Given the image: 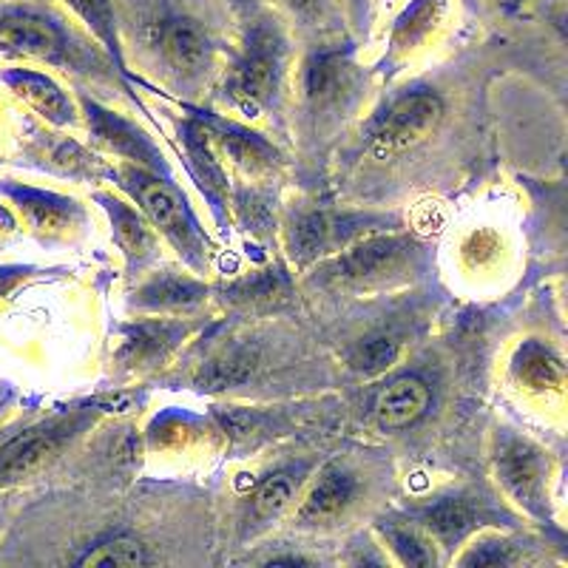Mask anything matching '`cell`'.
I'll return each instance as SVG.
<instances>
[{"mask_svg":"<svg viewBox=\"0 0 568 568\" xmlns=\"http://www.w3.org/2000/svg\"><path fill=\"white\" fill-rule=\"evenodd\" d=\"M344 7H347V18L355 32H367L369 20H373V0H344Z\"/></svg>","mask_w":568,"mask_h":568,"instance_id":"33","label":"cell"},{"mask_svg":"<svg viewBox=\"0 0 568 568\" xmlns=\"http://www.w3.org/2000/svg\"><path fill=\"white\" fill-rule=\"evenodd\" d=\"M497 471L506 489L515 495L520 506L531 511L542 509L546 495V458L537 446L520 438H506L497 453Z\"/></svg>","mask_w":568,"mask_h":568,"instance_id":"9","label":"cell"},{"mask_svg":"<svg viewBox=\"0 0 568 568\" xmlns=\"http://www.w3.org/2000/svg\"><path fill=\"white\" fill-rule=\"evenodd\" d=\"M271 562H291V566H296V562H307L304 557H273Z\"/></svg>","mask_w":568,"mask_h":568,"instance_id":"36","label":"cell"},{"mask_svg":"<svg viewBox=\"0 0 568 568\" xmlns=\"http://www.w3.org/2000/svg\"><path fill=\"white\" fill-rule=\"evenodd\" d=\"M0 52L54 65H78L83 58L58 18L29 7H0Z\"/></svg>","mask_w":568,"mask_h":568,"instance_id":"3","label":"cell"},{"mask_svg":"<svg viewBox=\"0 0 568 568\" xmlns=\"http://www.w3.org/2000/svg\"><path fill=\"white\" fill-rule=\"evenodd\" d=\"M446 3L449 0H409L393 23L384 65L400 63L404 58L418 52L420 45L433 38L435 29L440 27V20L446 14Z\"/></svg>","mask_w":568,"mask_h":568,"instance_id":"11","label":"cell"},{"mask_svg":"<svg viewBox=\"0 0 568 568\" xmlns=\"http://www.w3.org/2000/svg\"><path fill=\"white\" fill-rule=\"evenodd\" d=\"M384 3H389V0H384Z\"/></svg>","mask_w":568,"mask_h":568,"instance_id":"37","label":"cell"},{"mask_svg":"<svg viewBox=\"0 0 568 568\" xmlns=\"http://www.w3.org/2000/svg\"><path fill=\"white\" fill-rule=\"evenodd\" d=\"M202 296H205V287H202V284L180 276H162L142 291L140 302L145 304V307H151V311H180V307L196 304Z\"/></svg>","mask_w":568,"mask_h":568,"instance_id":"22","label":"cell"},{"mask_svg":"<svg viewBox=\"0 0 568 568\" xmlns=\"http://www.w3.org/2000/svg\"><path fill=\"white\" fill-rule=\"evenodd\" d=\"M0 191L18 205L23 222L43 240L69 236L83 222V211L78 207V202L65 200V196L38 191V187L29 185H12V182H3Z\"/></svg>","mask_w":568,"mask_h":568,"instance_id":"8","label":"cell"},{"mask_svg":"<svg viewBox=\"0 0 568 568\" xmlns=\"http://www.w3.org/2000/svg\"><path fill=\"white\" fill-rule=\"evenodd\" d=\"M78 562L80 566H145L151 562V557L145 546L131 537H114V540H105L85 551Z\"/></svg>","mask_w":568,"mask_h":568,"instance_id":"25","label":"cell"},{"mask_svg":"<svg viewBox=\"0 0 568 568\" xmlns=\"http://www.w3.org/2000/svg\"><path fill=\"white\" fill-rule=\"evenodd\" d=\"M511 555L506 551V546L500 542H486L480 549H475L471 555L464 557V566H500V562H509Z\"/></svg>","mask_w":568,"mask_h":568,"instance_id":"31","label":"cell"},{"mask_svg":"<svg viewBox=\"0 0 568 568\" xmlns=\"http://www.w3.org/2000/svg\"><path fill=\"white\" fill-rule=\"evenodd\" d=\"M83 109L89 114V129L91 134L98 136V142H103L105 149H111L114 154H123L129 160L142 162V165H156V154L149 145V140L114 111L103 109L94 100L83 98Z\"/></svg>","mask_w":568,"mask_h":568,"instance_id":"12","label":"cell"},{"mask_svg":"<svg viewBox=\"0 0 568 568\" xmlns=\"http://www.w3.org/2000/svg\"><path fill=\"white\" fill-rule=\"evenodd\" d=\"M145 38L154 49L156 58L169 65L180 80H200L213 69L216 58V43L211 32L191 14L162 12L149 18L145 23Z\"/></svg>","mask_w":568,"mask_h":568,"instance_id":"4","label":"cell"},{"mask_svg":"<svg viewBox=\"0 0 568 568\" xmlns=\"http://www.w3.org/2000/svg\"><path fill=\"white\" fill-rule=\"evenodd\" d=\"M495 251H497V240H495V236H491V233H486V231L471 233V240L464 245L466 258H471V262H478V265H480V262H486V258H489V256H495Z\"/></svg>","mask_w":568,"mask_h":568,"instance_id":"32","label":"cell"},{"mask_svg":"<svg viewBox=\"0 0 568 568\" xmlns=\"http://www.w3.org/2000/svg\"><path fill=\"white\" fill-rule=\"evenodd\" d=\"M278 3H282L284 14L291 18L293 27L302 29L304 34L322 38V34L336 27V0H278Z\"/></svg>","mask_w":568,"mask_h":568,"instance_id":"24","label":"cell"},{"mask_svg":"<svg viewBox=\"0 0 568 568\" xmlns=\"http://www.w3.org/2000/svg\"><path fill=\"white\" fill-rule=\"evenodd\" d=\"M185 142H187V156L194 162L196 176L202 180V185L207 187V194L213 200H222L225 196V171H222L220 160H213L211 142H207V129L202 123H191L185 129Z\"/></svg>","mask_w":568,"mask_h":568,"instance_id":"21","label":"cell"},{"mask_svg":"<svg viewBox=\"0 0 568 568\" xmlns=\"http://www.w3.org/2000/svg\"><path fill=\"white\" fill-rule=\"evenodd\" d=\"M100 202L105 205L111 216V227H114V240L120 242L125 253L131 258H149L151 251H154V233L145 225V220L136 216V211H131L125 202L111 200V196H100Z\"/></svg>","mask_w":568,"mask_h":568,"instance_id":"19","label":"cell"},{"mask_svg":"<svg viewBox=\"0 0 568 568\" xmlns=\"http://www.w3.org/2000/svg\"><path fill=\"white\" fill-rule=\"evenodd\" d=\"M440 120H444V100L435 91H407L384 114L382 125L375 131L373 151L384 160V156L413 149L438 129Z\"/></svg>","mask_w":568,"mask_h":568,"instance_id":"5","label":"cell"},{"mask_svg":"<svg viewBox=\"0 0 568 568\" xmlns=\"http://www.w3.org/2000/svg\"><path fill=\"white\" fill-rule=\"evenodd\" d=\"M291 58V40L282 20L267 12H258L247 20L242 52L227 71V94L242 111L256 114L273 103L282 89L284 71Z\"/></svg>","mask_w":568,"mask_h":568,"instance_id":"1","label":"cell"},{"mask_svg":"<svg viewBox=\"0 0 568 568\" xmlns=\"http://www.w3.org/2000/svg\"><path fill=\"white\" fill-rule=\"evenodd\" d=\"M329 233H333V222H329L324 213L304 216L296 225V233H293V253H296L298 258L316 256V253L329 242Z\"/></svg>","mask_w":568,"mask_h":568,"instance_id":"28","label":"cell"},{"mask_svg":"<svg viewBox=\"0 0 568 568\" xmlns=\"http://www.w3.org/2000/svg\"><path fill=\"white\" fill-rule=\"evenodd\" d=\"M353 497V475H347L344 469H336V466H329V469H324L318 484L313 486L311 495H307L298 517H302L304 524H329V520H336L338 515H344V511L349 509Z\"/></svg>","mask_w":568,"mask_h":568,"instance_id":"15","label":"cell"},{"mask_svg":"<svg viewBox=\"0 0 568 568\" xmlns=\"http://www.w3.org/2000/svg\"><path fill=\"white\" fill-rule=\"evenodd\" d=\"M225 3L233 9V14H240L242 20H251L253 14L262 12V0H225Z\"/></svg>","mask_w":568,"mask_h":568,"instance_id":"35","label":"cell"},{"mask_svg":"<svg viewBox=\"0 0 568 568\" xmlns=\"http://www.w3.org/2000/svg\"><path fill=\"white\" fill-rule=\"evenodd\" d=\"M32 267H0V298L12 296L20 284L27 282Z\"/></svg>","mask_w":568,"mask_h":568,"instance_id":"34","label":"cell"},{"mask_svg":"<svg viewBox=\"0 0 568 568\" xmlns=\"http://www.w3.org/2000/svg\"><path fill=\"white\" fill-rule=\"evenodd\" d=\"M517 378L537 393H560L566 369H562L560 355L551 353L549 347L529 344L520 349V358H517Z\"/></svg>","mask_w":568,"mask_h":568,"instance_id":"17","label":"cell"},{"mask_svg":"<svg viewBox=\"0 0 568 568\" xmlns=\"http://www.w3.org/2000/svg\"><path fill=\"white\" fill-rule=\"evenodd\" d=\"M169 344V333L160 327H151V329H140L129 344H125V355L142 362V358H151V355L162 353V347Z\"/></svg>","mask_w":568,"mask_h":568,"instance_id":"30","label":"cell"},{"mask_svg":"<svg viewBox=\"0 0 568 568\" xmlns=\"http://www.w3.org/2000/svg\"><path fill=\"white\" fill-rule=\"evenodd\" d=\"M0 80L9 85L14 98H20L29 109L38 111L43 120L52 125H71L74 123V103L71 98L54 83L49 74L34 69H7L0 71Z\"/></svg>","mask_w":568,"mask_h":568,"instance_id":"10","label":"cell"},{"mask_svg":"<svg viewBox=\"0 0 568 568\" xmlns=\"http://www.w3.org/2000/svg\"><path fill=\"white\" fill-rule=\"evenodd\" d=\"M123 176L125 185L131 187V194L136 196L145 216L151 220V225L160 227L180 251L187 253V258H194L200 253V231H196L194 216H191V211H187L174 187L160 180H151L140 171H125Z\"/></svg>","mask_w":568,"mask_h":568,"instance_id":"7","label":"cell"},{"mask_svg":"<svg viewBox=\"0 0 568 568\" xmlns=\"http://www.w3.org/2000/svg\"><path fill=\"white\" fill-rule=\"evenodd\" d=\"M60 3H65L71 12L78 14L80 23H83V27L91 32V38L103 45L105 54H109L111 63H114V69L120 71L123 78H129L114 0H60Z\"/></svg>","mask_w":568,"mask_h":568,"instance_id":"16","label":"cell"},{"mask_svg":"<svg viewBox=\"0 0 568 568\" xmlns=\"http://www.w3.org/2000/svg\"><path fill=\"white\" fill-rule=\"evenodd\" d=\"M384 535H387V540H389V549L398 555V560L404 562V566H413V568L435 566L433 540L420 535V531L400 529V526H389Z\"/></svg>","mask_w":568,"mask_h":568,"instance_id":"26","label":"cell"},{"mask_svg":"<svg viewBox=\"0 0 568 568\" xmlns=\"http://www.w3.org/2000/svg\"><path fill=\"white\" fill-rule=\"evenodd\" d=\"M211 136H216V142L222 145L227 156H231L242 171L247 174H265V171L273 169L276 162V154L267 145L265 140H258L256 134H247L242 129H207Z\"/></svg>","mask_w":568,"mask_h":568,"instance_id":"18","label":"cell"},{"mask_svg":"<svg viewBox=\"0 0 568 568\" xmlns=\"http://www.w3.org/2000/svg\"><path fill=\"white\" fill-rule=\"evenodd\" d=\"M253 373H256V353L251 349H227V353L216 355L213 362H207L205 367L196 375V384L202 389H211V393H220L227 387H240V384L251 382Z\"/></svg>","mask_w":568,"mask_h":568,"instance_id":"20","label":"cell"},{"mask_svg":"<svg viewBox=\"0 0 568 568\" xmlns=\"http://www.w3.org/2000/svg\"><path fill=\"white\" fill-rule=\"evenodd\" d=\"M89 424V413H71L29 426L0 446V491L34 478L60 458L65 446Z\"/></svg>","mask_w":568,"mask_h":568,"instance_id":"2","label":"cell"},{"mask_svg":"<svg viewBox=\"0 0 568 568\" xmlns=\"http://www.w3.org/2000/svg\"><path fill=\"white\" fill-rule=\"evenodd\" d=\"M475 524V511L464 500H440L426 511V529L433 531L440 542H458Z\"/></svg>","mask_w":568,"mask_h":568,"instance_id":"23","label":"cell"},{"mask_svg":"<svg viewBox=\"0 0 568 568\" xmlns=\"http://www.w3.org/2000/svg\"><path fill=\"white\" fill-rule=\"evenodd\" d=\"M293 491H296V478L291 471H278V475H271L265 484L258 486L253 506H256L258 515L276 517L278 511L287 509V504L293 500Z\"/></svg>","mask_w":568,"mask_h":568,"instance_id":"27","label":"cell"},{"mask_svg":"<svg viewBox=\"0 0 568 568\" xmlns=\"http://www.w3.org/2000/svg\"><path fill=\"white\" fill-rule=\"evenodd\" d=\"M302 89L313 111L344 109L362 89V71L342 45H322L302 65Z\"/></svg>","mask_w":568,"mask_h":568,"instance_id":"6","label":"cell"},{"mask_svg":"<svg viewBox=\"0 0 568 568\" xmlns=\"http://www.w3.org/2000/svg\"><path fill=\"white\" fill-rule=\"evenodd\" d=\"M395 358H398V342L387 336L369 338L362 347L355 349L353 355V367L364 375H378L387 367H393Z\"/></svg>","mask_w":568,"mask_h":568,"instance_id":"29","label":"cell"},{"mask_svg":"<svg viewBox=\"0 0 568 568\" xmlns=\"http://www.w3.org/2000/svg\"><path fill=\"white\" fill-rule=\"evenodd\" d=\"M407 253L409 242L404 236H373V240L349 247L347 256L342 258V273L347 278H358V282L382 278L398 271Z\"/></svg>","mask_w":568,"mask_h":568,"instance_id":"13","label":"cell"},{"mask_svg":"<svg viewBox=\"0 0 568 568\" xmlns=\"http://www.w3.org/2000/svg\"><path fill=\"white\" fill-rule=\"evenodd\" d=\"M426 407H429V387L415 375H404L384 389L375 415L384 429H404L415 424L426 413Z\"/></svg>","mask_w":568,"mask_h":568,"instance_id":"14","label":"cell"}]
</instances>
